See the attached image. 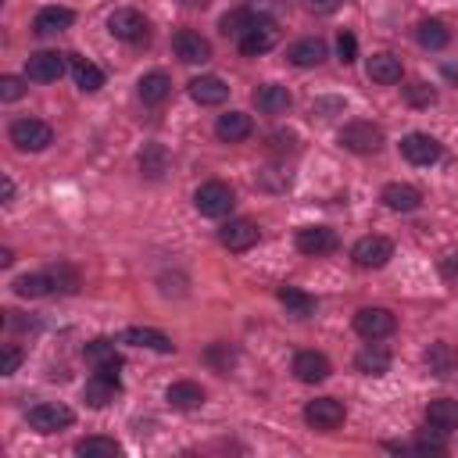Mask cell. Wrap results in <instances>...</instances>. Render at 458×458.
<instances>
[{"label":"cell","mask_w":458,"mask_h":458,"mask_svg":"<svg viewBox=\"0 0 458 458\" xmlns=\"http://www.w3.org/2000/svg\"><path fill=\"white\" fill-rule=\"evenodd\" d=\"M412 451H419V454H444V451H447L444 433L437 430V437H419V440L412 444Z\"/></svg>","instance_id":"b9f144b4"},{"label":"cell","mask_w":458,"mask_h":458,"mask_svg":"<svg viewBox=\"0 0 458 458\" xmlns=\"http://www.w3.org/2000/svg\"><path fill=\"white\" fill-rule=\"evenodd\" d=\"M119 344H129V347H151V351H161V354H172L175 344L172 337H165L161 330H147V326H129L119 333Z\"/></svg>","instance_id":"e0dca14e"},{"label":"cell","mask_w":458,"mask_h":458,"mask_svg":"<svg viewBox=\"0 0 458 458\" xmlns=\"http://www.w3.org/2000/svg\"><path fill=\"white\" fill-rule=\"evenodd\" d=\"M8 136H12V144L19 151H33V154L36 151H47L54 144V129L47 122H40V119H19V122H12Z\"/></svg>","instance_id":"6da1fadb"},{"label":"cell","mask_w":458,"mask_h":458,"mask_svg":"<svg viewBox=\"0 0 458 458\" xmlns=\"http://www.w3.org/2000/svg\"><path fill=\"white\" fill-rule=\"evenodd\" d=\"M168 151L161 147V144H147L144 147V154H140V172L147 175V179H161L165 172H168Z\"/></svg>","instance_id":"836d02e7"},{"label":"cell","mask_w":458,"mask_h":458,"mask_svg":"<svg viewBox=\"0 0 458 458\" xmlns=\"http://www.w3.org/2000/svg\"><path fill=\"white\" fill-rule=\"evenodd\" d=\"M68 68H72V75H75V86L82 89V94H97V89L105 86V72H101L94 61H86V58L72 54V58H68Z\"/></svg>","instance_id":"4316f807"},{"label":"cell","mask_w":458,"mask_h":458,"mask_svg":"<svg viewBox=\"0 0 458 458\" xmlns=\"http://www.w3.org/2000/svg\"><path fill=\"white\" fill-rule=\"evenodd\" d=\"M12 261H15V254H12V251H0V265H4V268H8Z\"/></svg>","instance_id":"681fc988"},{"label":"cell","mask_w":458,"mask_h":458,"mask_svg":"<svg viewBox=\"0 0 458 458\" xmlns=\"http://www.w3.org/2000/svg\"><path fill=\"white\" fill-rule=\"evenodd\" d=\"M405 97H408V105H415V108H430V105L437 101V89L426 86V82H412V86L405 89Z\"/></svg>","instance_id":"f35d334b"},{"label":"cell","mask_w":458,"mask_h":458,"mask_svg":"<svg viewBox=\"0 0 458 458\" xmlns=\"http://www.w3.org/2000/svg\"><path fill=\"white\" fill-rule=\"evenodd\" d=\"M15 198V182L12 179H4V201H12Z\"/></svg>","instance_id":"c3c4849f"},{"label":"cell","mask_w":458,"mask_h":458,"mask_svg":"<svg viewBox=\"0 0 458 458\" xmlns=\"http://www.w3.org/2000/svg\"><path fill=\"white\" fill-rule=\"evenodd\" d=\"M258 226L251 222V219H229L222 229H219V244L226 247V251H233V254H244V251H251L254 244H258Z\"/></svg>","instance_id":"30bf717a"},{"label":"cell","mask_w":458,"mask_h":458,"mask_svg":"<svg viewBox=\"0 0 458 458\" xmlns=\"http://www.w3.org/2000/svg\"><path fill=\"white\" fill-rule=\"evenodd\" d=\"M365 72H369V79L380 82V86H394V82H401V75H405L401 58H394V54H373L369 65H365Z\"/></svg>","instance_id":"484cf974"},{"label":"cell","mask_w":458,"mask_h":458,"mask_svg":"<svg viewBox=\"0 0 458 458\" xmlns=\"http://www.w3.org/2000/svg\"><path fill=\"white\" fill-rule=\"evenodd\" d=\"M72 423H75V415H72V408H65V405L43 401V405H33V408H29V426H33L36 433H58V430H65V426H72Z\"/></svg>","instance_id":"9c48e42d"},{"label":"cell","mask_w":458,"mask_h":458,"mask_svg":"<svg viewBox=\"0 0 458 458\" xmlns=\"http://www.w3.org/2000/svg\"><path fill=\"white\" fill-rule=\"evenodd\" d=\"M330 373H333V365L322 351H298L294 354V376L301 384H322V380H330Z\"/></svg>","instance_id":"4fadbf2b"},{"label":"cell","mask_w":458,"mask_h":458,"mask_svg":"<svg viewBox=\"0 0 458 458\" xmlns=\"http://www.w3.org/2000/svg\"><path fill=\"white\" fill-rule=\"evenodd\" d=\"M398 330V319L391 308H361L354 315V333L365 337V340H384Z\"/></svg>","instance_id":"8992f818"},{"label":"cell","mask_w":458,"mask_h":458,"mask_svg":"<svg viewBox=\"0 0 458 458\" xmlns=\"http://www.w3.org/2000/svg\"><path fill=\"white\" fill-rule=\"evenodd\" d=\"M50 291H54L50 272H33V276L15 280V294H19V298H47Z\"/></svg>","instance_id":"d590c367"},{"label":"cell","mask_w":458,"mask_h":458,"mask_svg":"<svg viewBox=\"0 0 458 458\" xmlns=\"http://www.w3.org/2000/svg\"><path fill=\"white\" fill-rule=\"evenodd\" d=\"M337 54H340V61H344V65H351V61L358 58V40H354L351 33H340V40H337Z\"/></svg>","instance_id":"ee69618b"},{"label":"cell","mask_w":458,"mask_h":458,"mask_svg":"<svg viewBox=\"0 0 458 458\" xmlns=\"http://www.w3.org/2000/svg\"><path fill=\"white\" fill-rule=\"evenodd\" d=\"M172 50H175L179 61H187V65H205L212 58V43L194 29H179L172 36Z\"/></svg>","instance_id":"8fae6325"},{"label":"cell","mask_w":458,"mask_h":458,"mask_svg":"<svg viewBox=\"0 0 458 458\" xmlns=\"http://www.w3.org/2000/svg\"><path fill=\"white\" fill-rule=\"evenodd\" d=\"M194 208H198L205 219H226L229 208H233V190L226 187V182L212 179V182H205V187L194 194Z\"/></svg>","instance_id":"5b68a950"},{"label":"cell","mask_w":458,"mask_h":458,"mask_svg":"<svg viewBox=\"0 0 458 458\" xmlns=\"http://www.w3.org/2000/svg\"><path fill=\"white\" fill-rule=\"evenodd\" d=\"M426 426L430 430H440V433H451L458 430V401L454 398H437L426 405Z\"/></svg>","instance_id":"7402d4cb"},{"label":"cell","mask_w":458,"mask_h":458,"mask_svg":"<svg viewBox=\"0 0 458 458\" xmlns=\"http://www.w3.org/2000/svg\"><path fill=\"white\" fill-rule=\"evenodd\" d=\"M251 133H254V122H251V115H244V112H226V115H219V122H215V136H219L222 144H244Z\"/></svg>","instance_id":"d6986e66"},{"label":"cell","mask_w":458,"mask_h":458,"mask_svg":"<svg viewBox=\"0 0 458 458\" xmlns=\"http://www.w3.org/2000/svg\"><path fill=\"white\" fill-rule=\"evenodd\" d=\"M254 26H258V19L251 15V8H247V4H244V8H233V12H226V15H222V33H226V36H237V40H240V36H244V33H251Z\"/></svg>","instance_id":"8d00e7d4"},{"label":"cell","mask_w":458,"mask_h":458,"mask_svg":"<svg viewBox=\"0 0 458 458\" xmlns=\"http://www.w3.org/2000/svg\"><path fill=\"white\" fill-rule=\"evenodd\" d=\"M344 419H347V408H344L337 398H315V401L305 405V423H308L312 430H319V433L340 430Z\"/></svg>","instance_id":"277c9868"},{"label":"cell","mask_w":458,"mask_h":458,"mask_svg":"<svg viewBox=\"0 0 458 458\" xmlns=\"http://www.w3.org/2000/svg\"><path fill=\"white\" fill-rule=\"evenodd\" d=\"M415 36H419V43H423L426 50H444V47L451 43V33H447V26H444V22H437V19H430V22H419Z\"/></svg>","instance_id":"e575fe53"},{"label":"cell","mask_w":458,"mask_h":458,"mask_svg":"<svg viewBox=\"0 0 458 458\" xmlns=\"http://www.w3.org/2000/svg\"><path fill=\"white\" fill-rule=\"evenodd\" d=\"M190 97L198 105H205V108H215V105H222L229 97V86L219 75H201V79L190 82Z\"/></svg>","instance_id":"603a6c76"},{"label":"cell","mask_w":458,"mask_h":458,"mask_svg":"<svg viewBox=\"0 0 458 458\" xmlns=\"http://www.w3.org/2000/svg\"><path fill=\"white\" fill-rule=\"evenodd\" d=\"M298 251L301 254H308V258H319V254H330V251H337V233L330 229V226H305V229H298Z\"/></svg>","instance_id":"9a60e30c"},{"label":"cell","mask_w":458,"mask_h":458,"mask_svg":"<svg viewBox=\"0 0 458 458\" xmlns=\"http://www.w3.org/2000/svg\"><path fill=\"white\" fill-rule=\"evenodd\" d=\"M351 258H354L358 268H384V265L394 258V240H391V237H380V233L361 237V240L351 247Z\"/></svg>","instance_id":"3957f363"},{"label":"cell","mask_w":458,"mask_h":458,"mask_svg":"<svg viewBox=\"0 0 458 458\" xmlns=\"http://www.w3.org/2000/svg\"><path fill=\"white\" fill-rule=\"evenodd\" d=\"M423 361H426L430 376H437V380H451V376H458V351H454L447 340L430 344V347H426V354H423Z\"/></svg>","instance_id":"7c38bea8"},{"label":"cell","mask_w":458,"mask_h":458,"mask_svg":"<svg viewBox=\"0 0 458 458\" xmlns=\"http://www.w3.org/2000/svg\"><path fill=\"white\" fill-rule=\"evenodd\" d=\"M440 276H444V283L458 287V251H451V254L440 258Z\"/></svg>","instance_id":"7bdbcfd3"},{"label":"cell","mask_w":458,"mask_h":458,"mask_svg":"<svg viewBox=\"0 0 458 458\" xmlns=\"http://www.w3.org/2000/svg\"><path fill=\"white\" fill-rule=\"evenodd\" d=\"M276 43H280L276 26H272V22H258L251 33H244V36H240V54L258 58V54H268V50L276 47Z\"/></svg>","instance_id":"ac0fdd59"},{"label":"cell","mask_w":458,"mask_h":458,"mask_svg":"<svg viewBox=\"0 0 458 458\" xmlns=\"http://www.w3.org/2000/svg\"><path fill=\"white\" fill-rule=\"evenodd\" d=\"M65 54H58V50H40V54H33L29 58V65H26V79H33V82H58L61 75H65Z\"/></svg>","instance_id":"5bb4252c"},{"label":"cell","mask_w":458,"mask_h":458,"mask_svg":"<svg viewBox=\"0 0 458 458\" xmlns=\"http://www.w3.org/2000/svg\"><path fill=\"white\" fill-rule=\"evenodd\" d=\"M340 4H344V0H305V8L315 12V15H333Z\"/></svg>","instance_id":"bcb514c9"},{"label":"cell","mask_w":458,"mask_h":458,"mask_svg":"<svg viewBox=\"0 0 458 458\" xmlns=\"http://www.w3.org/2000/svg\"><path fill=\"white\" fill-rule=\"evenodd\" d=\"M247 8H251V15L258 22H272V19H276V12H280L276 0H247Z\"/></svg>","instance_id":"ab89813d"},{"label":"cell","mask_w":458,"mask_h":458,"mask_svg":"<svg viewBox=\"0 0 458 458\" xmlns=\"http://www.w3.org/2000/svg\"><path fill=\"white\" fill-rule=\"evenodd\" d=\"M380 198L391 212H419V205H423V194L415 187H408V182H387Z\"/></svg>","instance_id":"d4e9b609"},{"label":"cell","mask_w":458,"mask_h":458,"mask_svg":"<svg viewBox=\"0 0 458 458\" xmlns=\"http://www.w3.org/2000/svg\"><path fill=\"white\" fill-rule=\"evenodd\" d=\"M19 365H22V351L8 344V347H4V369H0V373L12 376V373H19Z\"/></svg>","instance_id":"f6af8a7d"},{"label":"cell","mask_w":458,"mask_h":458,"mask_svg":"<svg viewBox=\"0 0 458 458\" xmlns=\"http://www.w3.org/2000/svg\"><path fill=\"white\" fill-rule=\"evenodd\" d=\"M287 58H291V65H298V68H315V65L326 61V40H319V36L298 40V43L287 50Z\"/></svg>","instance_id":"f1b7e54d"},{"label":"cell","mask_w":458,"mask_h":458,"mask_svg":"<svg viewBox=\"0 0 458 458\" xmlns=\"http://www.w3.org/2000/svg\"><path fill=\"white\" fill-rule=\"evenodd\" d=\"M50 280H54V291H65V294L79 291V276H75V268H68V265L50 268Z\"/></svg>","instance_id":"74e56055"},{"label":"cell","mask_w":458,"mask_h":458,"mask_svg":"<svg viewBox=\"0 0 458 458\" xmlns=\"http://www.w3.org/2000/svg\"><path fill=\"white\" fill-rule=\"evenodd\" d=\"M276 298L287 308V315H294V319H312L315 315V298L305 294V291H298V287H280Z\"/></svg>","instance_id":"4dcf8cb0"},{"label":"cell","mask_w":458,"mask_h":458,"mask_svg":"<svg viewBox=\"0 0 458 458\" xmlns=\"http://www.w3.org/2000/svg\"><path fill=\"white\" fill-rule=\"evenodd\" d=\"M344 108V101H315L312 105V115H322V119H330L326 112H340Z\"/></svg>","instance_id":"7dc6e473"},{"label":"cell","mask_w":458,"mask_h":458,"mask_svg":"<svg viewBox=\"0 0 458 458\" xmlns=\"http://www.w3.org/2000/svg\"><path fill=\"white\" fill-rule=\"evenodd\" d=\"M108 29H112V36L115 40H122V43H144L147 40V19L136 12V8H119V12H112L108 15Z\"/></svg>","instance_id":"52a82bcc"},{"label":"cell","mask_w":458,"mask_h":458,"mask_svg":"<svg viewBox=\"0 0 458 458\" xmlns=\"http://www.w3.org/2000/svg\"><path fill=\"white\" fill-rule=\"evenodd\" d=\"M254 105L265 115H287L291 112V89L280 86V82H268V86H261L254 94Z\"/></svg>","instance_id":"cb8c5ba5"},{"label":"cell","mask_w":458,"mask_h":458,"mask_svg":"<svg viewBox=\"0 0 458 458\" xmlns=\"http://www.w3.org/2000/svg\"><path fill=\"white\" fill-rule=\"evenodd\" d=\"M22 94H26V82H22L19 75H4V79H0V97H4L8 105L19 101Z\"/></svg>","instance_id":"60d3db41"},{"label":"cell","mask_w":458,"mask_h":458,"mask_svg":"<svg viewBox=\"0 0 458 458\" xmlns=\"http://www.w3.org/2000/svg\"><path fill=\"white\" fill-rule=\"evenodd\" d=\"M82 354H86V361L94 365V369H105V373H119L122 369V358H119V351H115V340H89L86 347H82Z\"/></svg>","instance_id":"ffe728a7"},{"label":"cell","mask_w":458,"mask_h":458,"mask_svg":"<svg viewBox=\"0 0 458 458\" xmlns=\"http://www.w3.org/2000/svg\"><path fill=\"white\" fill-rule=\"evenodd\" d=\"M72 22H75V12H72V8H58V4H50V8H40V12H36L33 29H36L40 36H54V33H65Z\"/></svg>","instance_id":"44dd1931"},{"label":"cell","mask_w":458,"mask_h":458,"mask_svg":"<svg viewBox=\"0 0 458 458\" xmlns=\"http://www.w3.org/2000/svg\"><path fill=\"white\" fill-rule=\"evenodd\" d=\"M75 454H82V458H115V454H122V444L115 437H82L75 444Z\"/></svg>","instance_id":"d6a6232c"},{"label":"cell","mask_w":458,"mask_h":458,"mask_svg":"<svg viewBox=\"0 0 458 458\" xmlns=\"http://www.w3.org/2000/svg\"><path fill=\"white\" fill-rule=\"evenodd\" d=\"M354 369L365 373V376H384V373L391 369V351H387V347H376V344L361 347V351L354 354Z\"/></svg>","instance_id":"f546056e"},{"label":"cell","mask_w":458,"mask_h":458,"mask_svg":"<svg viewBox=\"0 0 458 458\" xmlns=\"http://www.w3.org/2000/svg\"><path fill=\"white\" fill-rule=\"evenodd\" d=\"M119 394H122L119 373H105V369H97L94 376L86 380V387H82V398H86V405H89V408H108Z\"/></svg>","instance_id":"ba28073f"},{"label":"cell","mask_w":458,"mask_h":458,"mask_svg":"<svg viewBox=\"0 0 458 458\" xmlns=\"http://www.w3.org/2000/svg\"><path fill=\"white\" fill-rule=\"evenodd\" d=\"M401 154L412 165H433V161H440V140H433L430 133H408L401 140Z\"/></svg>","instance_id":"2e32d148"},{"label":"cell","mask_w":458,"mask_h":458,"mask_svg":"<svg viewBox=\"0 0 458 458\" xmlns=\"http://www.w3.org/2000/svg\"><path fill=\"white\" fill-rule=\"evenodd\" d=\"M165 398H168V405L179 408V412H194V408L205 405V391H201V384H194V380H179V384H172Z\"/></svg>","instance_id":"83f0119b"},{"label":"cell","mask_w":458,"mask_h":458,"mask_svg":"<svg viewBox=\"0 0 458 458\" xmlns=\"http://www.w3.org/2000/svg\"><path fill=\"white\" fill-rule=\"evenodd\" d=\"M340 144L351 154H376L384 147V129L376 122H347L340 129Z\"/></svg>","instance_id":"7a4b0ae2"},{"label":"cell","mask_w":458,"mask_h":458,"mask_svg":"<svg viewBox=\"0 0 458 458\" xmlns=\"http://www.w3.org/2000/svg\"><path fill=\"white\" fill-rule=\"evenodd\" d=\"M172 94V79L165 75V72H147L144 79H140V101L144 105H161L165 97Z\"/></svg>","instance_id":"1f68e13d"}]
</instances>
